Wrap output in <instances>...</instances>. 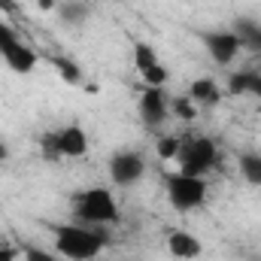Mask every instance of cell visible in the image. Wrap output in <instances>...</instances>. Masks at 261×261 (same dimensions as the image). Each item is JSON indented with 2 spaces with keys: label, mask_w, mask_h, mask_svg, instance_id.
I'll list each match as a JSON object with an SVG mask.
<instances>
[{
  "label": "cell",
  "mask_w": 261,
  "mask_h": 261,
  "mask_svg": "<svg viewBox=\"0 0 261 261\" xmlns=\"http://www.w3.org/2000/svg\"><path fill=\"white\" fill-rule=\"evenodd\" d=\"M167 252L179 261H195V258H200L203 246H200V240H197L195 234H189V231H173V234L167 237Z\"/></svg>",
  "instance_id": "9c48e42d"
},
{
  "label": "cell",
  "mask_w": 261,
  "mask_h": 261,
  "mask_svg": "<svg viewBox=\"0 0 261 261\" xmlns=\"http://www.w3.org/2000/svg\"><path fill=\"white\" fill-rule=\"evenodd\" d=\"M155 64H161V61H158L155 46H149V43L137 40V43H134V67H137L140 73H146V70H152Z\"/></svg>",
  "instance_id": "2e32d148"
},
{
  "label": "cell",
  "mask_w": 261,
  "mask_h": 261,
  "mask_svg": "<svg viewBox=\"0 0 261 261\" xmlns=\"http://www.w3.org/2000/svg\"><path fill=\"white\" fill-rule=\"evenodd\" d=\"M0 261H18V249L0 240Z\"/></svg>",
  "instance_id": "cb8c5ba5"
},
{
  "label": "cell",
  "mask_w": 261,
  "mask_h": 261,
  "mask_svg": "<svg viewBox=\"0 0 261 261\" xmlns=\"http://www.w3.org/2000/svg\"><path fill=\"white\" fill-rule=\"evenodd\" d=\"M179 146H182V137H161L155 149H158V158H161V161H176Z\"/></svg>",
  "instance_id": "ffe728a7"
},
{
  "label": "cell",
  "mask_w": 261,
  "mask_h": 261,
  "mask_svg": "<svg viewBox=\"0 0 261 261\" xmlns=\"http://www.w3.org/2000/svg\"><path fill=\"white\" fill-rule=\"evenodd\" d=\"M15 40H18V34H15L9 24H3V21H0V52H3L6 46H12Z\"/></svg>",
  "instance_id": "603a6c76"
},
{
  "label": "cell",
  "mask_w": 261,
  "mask_h": 261,
  "mask_svg": "<svg viewBox=\"0 0 261 261\" xmlns=\"http://www.w3.org/2000/svg\"><path fill=\"white\" fill-rule=\"evenodd\" d=\"M176 161H179V173L206 176L213 167H219L222 155H219V146L210 137H189V140H182Z\"/></svg>",
  "instance_id": "3957f363"
},
{
  "label": "cell",
  "mask_w": 261,
  "mask_h": 261,
  "mask_svg": "<svg viewBox=\"0 0 261 261\" xmlns=\"http://www.w3.org/2000/svg\"><path fill=\"white\" fill-rule=\"evenodd\" d=\"M0 9H3V12H9V15H18V9H21V6H18V0H0Z\"/></svg>",
  "instance_id": "d4e9b609"
},
{
  "label": "cell",
  "mask_w": 261,
  "mask_h": 261,
  "mask_svg": "<svg viewBox=\"0 0 261 261\" xmlns=\"http://www.w3.org/2000/svg\"><path fill=\"white\" fill-rule=\"evenodd\" d=\"M40 6L43 9H55V0H40Z\"/></svg>",
  "instance_id": "4316f807"
},
{
  "label": "cell",
  "mask_w": 261,
  "mask_h": 261,
  "mask_svg": "<svg viewBox=\"0 0 261 261\" xmlns=\"http://www.w3.org/2000/svg\"><path fill=\"white\" fill-rule=\"evenodd\" d=\"M0 58L6 61V67H9L12 73H31V70L37 67V55H34V49H28L21 40H15L12 46H6V49L0 52Z\"/></svg>",
  "instance_id": "8fae6325"
},
{
  "label": "cell",
  "mask_w": 261,
  "mask_h": 261,
  "mask_svg": "<svg viewBox=\"0 0 261 261\" xmlns=\"http://www.w3.org/2000/svg\"><path fill=\"white\" fill-rule=\"evenodd\" d=\"M58 146H61L64 158H82V155H88V137H85L82 125H64V128H58Z\"/></svg>",
  "instance_id": "ba28073f"
},
{
  "label": "cell",
  "mask_w": 261,
  "mask_h": 261,
  "mask_svg": "<svg viewBox=\"0 0 261 261\" xmlns=\"http://www.w3.org/2000/svg\"><path fill=\"white\" fill-rule=\"evenodd\" d=\"M261 85V73L255 70H240L228 76V94H255Z\"/></svg>",
  "instance_id": "5bb4252c"
},
{
  "label": "cell",
  "mask_w": 261,
  "mask_h": 261,
  "mask_svg": "<svg viewBox=\"0 0 261 261\" xmlns=\"http://www.w3.org/2000/svg\"><path fill=\"white\" fill-rule=\"evenodd\" d=\"M255 97H258V100H261V85H258V91H255Z\"/></svg>",
  "instance_id": "83f0119b"
},
{
  "label": "cell",
  "mask_w": 261,
  "mask_h": 261,
  "mask_svg": "<svg viewBox=\"0 0 261 261\" xmlns=\"http://www.w3.org/2000/svg\"><path fill=\"white\" fill-rule=\"evenodd\" d=\"M40 152H43L46 161H61L64 158L61 155V146H58V130H46L40 137Z\"/></svg>",
  "instance_id": "d6986e66"
},
{
  "label": "cell",
  "mask_w": 261,
  "mask_h": 261,
  "mask_svg": "<svg viewBox=\"0 0 261 261\" xmlns=\"http://www.w3.org/2000/svg\"><path fill=\"white\" fill-rule=\"evenodd\" d=\"M55 9H58V18H61L64 24H70V28L85 24V21H88V15H91L85 0H64V3H58Z\"/></svg>",
  "instance_id": "4fadbf2b"
},
{
  "label": "cell",
  "mask_w": 261,
  "mask_h": 261,
  "mask_svg": "<svg viewBox=\"0 0 261 261\" xmlns=\"http://www.w3.org/2000/svg\"><path fill=\"white\" fill-rule=\"evenodd\" d=\"M170 113H173L176 119H182V122H195L197 119V103L189 94H179V97L170 100Z\"/></svg>",
  "instance_id": "ac0fdd59"
},
{
  "label": "cell",
  "mask_w": 261,
  "mask_h": 261,
  "mask_svg": "<svg viewBox=\"0 0 261 261\" xmlns=\"http://www.w3.org/2000/svg\"><path fill=\"white\" fill-rule=\"evenodd\" d=\"M189 97L195 100L197 107H213V103H219V100H222L219 82H216V79H210V76H200V79H195V82H192Z\"/></svg>",
  "instance_id": "7c38bea8"
},
{
  "label": "cell",
  "mask_w": 261,
  "mask_h": 261,
  "mask_svg": "<svg viewBox=\"0 0 261 261\" xmlns=\"http://www.w3.org/2000/svg\"><path fill=\"white\" fill-rule=\"evenodd\" d=\"M6 158H9V146L0 140V161H6Z\"/></svg>",
  "instance_id": "484cf974"
},
{
  "label": "cell",
  "mask_w": 261,
  "mask_h": 261,
  "mask_svg": "<svg viewBox=\"0 0 261 261\" xmlns=\"http://www.w3.org/2000/svg\"><path fill=\"white\" fill-rule=\"evenodd\" d=\"M237 167H240V176L249 186H261V155L258 152H240Z\"/></svg>",
  "instance_id": "9a60e30c"
},
{
  "label": "cell",
  "mask_w": 261,
  "mask_h": 261,
  "mask_svg": "<svg viewBox=\"0 0 261 261\" xmlns=\"http://www.w3.org/2000/svg\"><path fill=\"white\" fill-rule=\"evenodd\" d=\"M52 64H55L58 76L64 79L67 85H82V67L76 64L73 58H67V55H58V58H52Z\"/></svg>",
  "instance_id": "e0dca14e"
},
{
  "label": "cell",
  "mask_w": 261,
  "mask_h": 261,
  "mask_svg": "<svg viewBox=\"0 0 261 261\" xmlns=\"http://www.w3.org/2000/svg\"><path fill=\"white\" fill-rule=\"evenodd\" d=\"M200 43L206 46L210 58L219 67H228L237 58V52H240V40L231 34V28L228 31H203L200 34Z\"/></svg>",
  "instance_id": "8992f818"
},
{
  "label": "cell",
  "mask_w": 261,
  "mask_h": 261,
  "mask_svg": "<svg viewBox=\"0 0 261 261\" xmlns=\"http://www.w3.org/2000/svg\"><path fill=\"white\" fill-rule=\"evenodd\" d=\"M167 116H170V100L164 97V91L146 85L143 94H140V119H143V125L146 128H161L167 122Z\"/></svg>",
  "instance_id": "52a82bcc"
},
{
  "label": "cell",
  "mask_w": 261,
  "mask_h": 261,
  "mask_svg": "<svg viewBox=\"0 0 261 261\" xmlns=\"http://www.w3.org/2000/svg\"><path fill=\"white\" fill-rule=\"evenodd\" d=\"M231 34L240 40V49H249V52L261 55V24L255 21V18H249V15H240V18H234V24H231Z\"/></svg>",
  "instance_id": "30bf717a"
},
{
  "label": "cell",
  "mask_w": 261,
  "mask_h": 261,
  "mask_svg": "<svg viewBox=\"0 0 261 261\" xmlns=\"http://www.w3.org/2000/svg\"><path fill=\"white\" fill-rule=\"evenodd\" d=\"M146 173V158L137 152V149H122L110 158V179L119 186V189H130L143 179Z\"/></svg>",
  "instance_id": "5b68a950"
},
{
  "label": "cell",
  "mask_w": 261,
  "mask_h": 261,
  "mask_svg": "<svg viewBox=\"0 0 261 261\" xmlns=\"http://www.w3.org/2000/svg\"><path fill=\"white\" fill-rule=\"evenodd\" d=\"M24 261H58L52 252H46V249H40V246H28L24 249Z\"/></svg>",
  "instance_id": "7402d4cb"
},
{
  "label": "cell",
  "mask_w": 261,
  "mask_h": 261,
  "mask_svg": "<svg viewBox=\"0 0 261 261\" xmlns=\"http://www.w3.org/2000/svg\"><path fill=\"white\" fill-rule=\"evenodd\" d=\"M167 197L170 206L179 213H192L197 206H203L206 200V179L203 176H189V173H170L167 176Z\"/></svg>",
  "instance_id": "277c9868"
},
{
  "label": "cell",
  "mask_w": 261,
  "mask_h": 261,
  "mask_svg": "<svg viewBox=\"0 0 261 261\" xmlns=\"http://www.w3.org/2000/svg\"><path fill=\"white\" fill-rule=\"evenodd\" d=\"M140 76H143V82H146L149 88H161V85L170 79V73H167L164 64H155L152 70H146V73H140Z\"/></svg>",
  "instance_id": "44dd1931"
},
{
  "label": "cell",
  "mask_w": 261,
  "mask_h": 261,
  "mask_svg": "<svg viewBox=\"0 0 261 261\" xmlns=\"http://www.w3.org/2000/svg\"><path fill=\"white\" fill-rule=\"evenodd\" d=\"M110 243L107 231L82 228V225H61L55 231V252L67 261H94L100 249Z\"/></svg>",
  "instance_id": "6da1fadb"
},
{
  "label": "cell",
  "mask_w": 261,
  "mask_h": 261,
  "mask_svg": "<svg viewBox=\"0 0 261 261\" xmlns=\"http://www.w3.org/2000/svg\"><path fill=\"white\" fill-rule=\"evenodd\" d=\"M73 216L82 225H116L119 222V203L110 189L94 186L79 195H73Z\"/></svg>",
  "instance_id": "7a4b0ae2"
}]
</instances>
